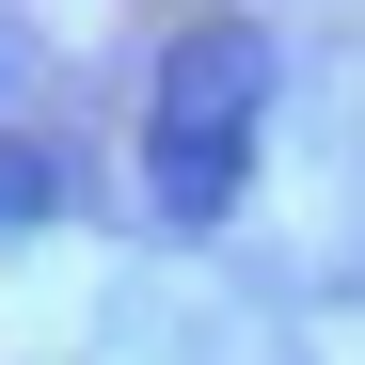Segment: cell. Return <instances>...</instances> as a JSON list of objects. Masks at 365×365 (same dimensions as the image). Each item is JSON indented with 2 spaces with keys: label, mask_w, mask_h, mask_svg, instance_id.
I'll return each instance as SVG.
<instances>
[{
  "label": "cell",
  "mask_w": 365,
  "mask_h": 365,
  "mask_svg": "<svg viewBox=\"0 0 365 365\" xmlns=\"http://www.w3.org/2000/svg\"><path fill=\"white\" fill-rule=\"evenodd\" d=\"M255 111H270V32L255 16H191L159 48V96H143V207L159 222H222L238 175H255Z\"/></svg>",
  "instance_id": "1"
},
{
  "label": "cell",
  "mask_w": 365,
  "mask_h": 365,
  "mask_svg": "<svg viewBox=\"0 0 365 365\" xmlns=\"http://www.w3.org/2000/svg\"><path fill=\"white\" fill-rule=\"evenodd\" d=\"M48 207H64V159H48V143H16V128H0V222H48Z\"/></svg>",
  "instance_id": "2"
}]
</instances>
